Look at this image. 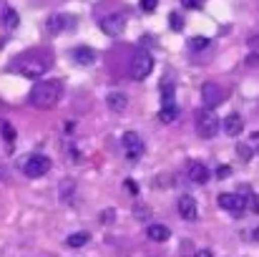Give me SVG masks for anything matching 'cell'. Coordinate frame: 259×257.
<instances>
[{
  "label": "cell",
  "mask_w": 259,
  "mask_h": 257,
  "mask_svg": "<svg viewBox=\"0 0 259 257\" xmlns=\"http://www.w3.org/2000/svg\"><path fill=\"white\" fill-rule=\"evenodd\" d=\"M61 93H63L61 81H56V79H46V81H38V84L30 88L28 101H30L35 108L48 111V108H53V106L61 101Z\"/></svg>",
  "instance_id": "cell-1"
},
{
  "label": "cell",
  "mask_w": 259,
  "mask_h": 257,
  "mask_svg": "<svg viewBox=\"0 0 259 257\" xmlns=\"http://www.w3.org/2000/svg\"><path fill=\"white\" fill-rule=\"evenodd\" d=\"M151 71H154V58H151V53L144 51V48L134 51V56H131V76H134L136 81H144V79H149Z\"/></svg>",
  "instance_id": "cell-2"
},
{
  "label": "cell",
  "mask_w": 259,
  "mask_h": 257,
  "mask_svg": "<svg viewBox=\"0 0 259 257\" xmlns=\"http://www.w3.org/2000/svg\"><path fill=\"white\" fill-rule=\"evenodd\" d=\"M196 131H199L201 139H214V134L219 131V119H217V114L209 111V108L199 111V116H196Z\"/></svg>",
  "instance_id": "cell-3"
},
{
  "label": "cell",
  "mask_w": 259,
  "mask_h": 257,
  "mask_svg": "<svg viewBox=\"0 0 259 257\" xmlns=\"http://www.w3.org/2000/svg\"><path fill=\"white\" fill-rule=\"evenodd\" d=\"M48 171H51V159H48V157H43V154L25 157V162H23V174H25V176L38 179V176H43V174H48Z\"/></svg>",
  "instance_id": "cell-4"
},
{
  "label": "cell",
  "mask_w": 259,
  "mask_h": 257,
  "mask_svg": "<svg viewBox=\"0 0 259 257\" xmlns=\"http://www.w3.org/2000/svg\"><path fill=\"white\" fill-rule=\"evenodd\" d=\"M18 74H23L25 79H40L48 71V61H38V58H20V63L15 66Z\"/></svg>",
  "instance_id": "cell-5"
},
{
  "label": "cell",
  "mask_w": 259,
  "mask_h": 257,
  "mask_svg": "<svg viewBox=\"0 0 259 257\" xmlns=\"http://www.w3.org/2000/svg\"><path fill=\"white\" fill-rule=\"evenodd\" d=\"M123 149H126V157L128 162H139L141 154H144V141L136 131H126L123 134Z\"/></svg>",
  "instance_id": "cell-6"
},
{
  "label": "cell",
  "mask_w": 259,
  "mask_h": 257,
  "mask_svg": "<svg viewBox=\"0 0 259 257\" xmlns=\"http://www.w3.org/2000/svg\"><path fill=\"white\" fill-rule=\"evenodd\" d=\"M123 28H126V18H123L121 13H113V15L101 18V30H103L106 35H121Z\"/></svg>",
  "instance_id": "cell-7"
},
{
  "label": "cell",
  "mask_w": 259,
  "mask_h": 257,
  "mask_svg": "<svg viewBox=\"0 0 259 257\" xmlns=\"http://www.w3.org/2000/svg\"><path fill=\"white\" fill-rule=\"evenodd\" d=\"M201 98H204V106H206L209 111H214V108L224 101V91H222V86H217V84H204Z\"/></svg>",
  "instance_id": "cell-8"
},
{
  "label": "cell",
  "mask_w": 259,
  "mask_h": 257,
  "mask_svg": "<svg viewBox=\"0 0 259 257\" xmlns=\"http://www.w3.org/2000/svg\"><path fill=\"white\" fill-rule=\"evenodd\" d=\"M219 204H222L229 214L239 217V214L244 212V207H247V199L239 197V194H222V197H219Z\"/></svg>",
  "instance_id": "cell-9"
},
{
  "label": "cell",
  "mask_w": 259,
  "mask_h": 257,
  "mask_svg": "<svg viewBox=\"0 0 259 257\" xmlns=\"http://www.w3.org/2000/svg\"><path fill=\"white\" fill-rule=\"evenodd\" d=\"M179 214H181V219H186V222H194L196 219V214H199V209H196V202L189 197V194H184V197H179Z\"/></svg>",
  "instance_id": "cell-10"
},
{
  "label": "cell",
  "mask_w": 259,
  "mask_h": 257,
  "mask_svg": "<svg viewBox=\"0 0 259 257\" xmlns=\"http://www.w3.org/2000/svg\"><path fill=\"white\" fill-rule=\"evenodd\" d=\"M106 103H108V108H111L113 114H123V111L128 108V98H126V93H121V91H113V93H108Z\"/></svg>",
  "instance_id": "cell-11"
},
{
  "label": "cell",
  "mask_w": 259,
  "mask_h": 257,
  "mask_svg": "<svg viewBox=\"0 0 259 257\" xmlns=\"http://www.w3.org/2000/svg\"><path fill=\"white\" fill-rule=\"evenodd\" d=\"M242 129H244V121H242V116H237V114H232V116H227L224 119V134L227 136H239L242 134Z\"/></svg>",
  "instance_id": "cell-12"
},
{
  "label": "cell",
  "mask_w": 259,
  "mask_h": 257,
  "mask_svg": "<svg viewBox=\"0 0 259 257\" xmlns=\"http://www.w3.org/2000/svg\"><path fill=\"white\" fill-rule=\"evenodd\" d=\"M189 179H191V181H196V184H206V181L211 179V171L206 169L204 164L194 162V164L189 167Z\"/></svg>",
  "instance_id": "cell-13"
},
{
  "label": "cell",
  "mask_w": 259,
  "mask_h": 257,
  "mask_svg": "<svg viewBox=\"0 0 259 257\" xmlns=\"http://www.w3.org/2000/svg\"><path fill=\"white\" fill-rule=\"evenodd\" d=\"M73 58H76V63H81V66H91V63L96 61V51L88 48V46H78V48L73 51Z\"/></svg>",
  "instance_id": "cell-14"
},
{
  "label": "cell",
  "mask_w": 259,
  "mask_h": 257,
  "mask_svg": "<svg viewBox=\"0 0 259 257\" xmlns=\"http://www.w3.org/2000/svg\"><path fill=\"white\" fill-rule=\"evenodd\" d=\"M71 25H76V20H71V15H56V18L48 20V30L51 33H61L63 28H71Z\"/></svg>",
  "instance_id": "cell-15"
},
{
  "label": "cell",
  "mask_w": 259,
  "mask_h": 257,
  "mask_svg": "<svg viewBox=\"0 0 259 257\" xmlns=\"http://www.w3.org/2000/svg\"><path fill=\"white\" fill-rule=\"evenodd\" d=\"M146 235H149V240H154V242H166V240L171 237L169 227H164V225H149Z\"/></svg>",
  "instance_id": "cell-16"
},
{
  "label": "cell",
  "mask_w": 259,
  "mask_h": 257,
  "mask_svg": "<svg viewBox=\"0 0 259 257\" xmlns=\"http://www.w3.org/2000/svg\"><path fill=\"white\" fill-rule=\"evenodd\" d=\"M161 98H164V106H174V84H171V79H164V81H161Z\"/></svg>",
  "instance_id": "cell-17"
},
{
  "label": "cell",
  "mask_w": 259,
  "mask_h": 257,
  "mask_svg": "<svg viewBox=\"0 0 259 257\" xmlns=\"http://www.w3.org/2000/svg\"><path fill=\"white\" fill-rule=\"evenodd\" d=\"M88 240H91V235L88 232H73V235H68V247H83Z\"/></svg>",
  "instance_id": "cell-18"
},
{
  "label": "cell",
  "mask_w": 259,
  "mask_h": 257,
  "mask_svg": "<svg viewBox=\"0 0 259 257\" xmlns=\"http://www.w3.org/2000/svg\"><path fill=\"white\" fill-rule=\"evenodd\" d=\"M0 134H3V139H5V144H8V146H10V144H15V136H18V134H15L13 124H8V121H5V124H0Z\"/></svg>",
  "instance_id": "cell-19"
},
{
  "label": "cell",
  "mask_w": 259,
  "mask_h": 257,
  "mask_svg": "<svg viewBox=\"0 0 259 257\" xmlns=\"http://www.w3.org/2000/svg\"><path fill=\"white\" fill-rule=\"evenodd\" d=\"M176 116H179V108H176V106H164V108L159 111V119H161L164 124H171Z\"/></svg>",
  "instance_id": "cell-20"
},
{
  "label": "cell",
  "mask_w": 259,
  "mask_h": 257,
  "mask_svg": "<svg viewBox=\"0 0 259 257\" xmlns=\"http://www.w3.org/2000/svg\"><path fill=\"white\" fill-rule=\"evenodd\" d=\"M71 192H76V184L71 179H63L61 181V197H63V202H71Z\"/></svg>",
  "instance_id": "cell-21"
},
{
  "label": "cell",
  "mask_w": 259,
  "mask_h": 257,
  "mask_svg": "<svg viewBox=\"0 0 259 257\" xmlns=\"http://www.w3.org/2000/svg\"><path fill=\"white\" fill-rule=\"evenodd\" d=\"M189 46H191V51H204V48L209 46V38L196 35V38H191V41H189Z\"/></svg>",
  "instance_id": "cell-22"
},
{
  "label": "cell",
  "mask_w": 259,
  "mask_h": 257,
  "mask_svg": "<svg viewBox=\"0 0 259 257\" xmlns=\"http://www.w3.org/2000/svg\"><path fill=\"white\" fill-rule=\"evenodd\" d=\"M18 23H20L18 20V13L15 10H5V25L8 28H18Z\"/></svg>",
  "instance_id": "cell-23"
},
{
  "label": "cell",
  "mask_w": 259,
  "mask_h": 257,
  "mask_svg": "<svg viewBox=\"0 0 259 257\" xmlns=\"http://www.w3.org/2000/svg\"><path fill=\"white\" fill-rule=\"evenodd\" d=\"M169 25H171L174 30H181V28H184V18H181L179 13H171V15H169Z\"/></svg>",
  "instance_id": "cell-24"
},
{
  "label": "cell",
  "mask_w": 259,
  "mask_h": 257,
  "mask_svg": "<svg viewBox=\"0 0 259 257\" xmlns=\"http://www.w3.org/2000/svg\"><path fill=\"white\" fill-rule=\"evenodd\" d=\"M237 152H239V157H242L244 162H249V159L254 157V152H252V149H249L247 144H239V146H237Z\"/></svg>",
  "instance_id": "cell-25"
},
{
  "label": "cell",
  "mask_w": 259,
  "mask_h": 257,
  "mask_svg": "<svg viewBox=\"0 0 259 257\" xmlns=\"http://www.w3.org/2000/svg\"><path fill=\"white\" fill-rule=\"evenodd\" d=\"M113 219H116V209H103V212H101V222H103V225H111Z\"/></svg>",
  "instance_id": "cell-26"
},
{
  "label": "cell",
  "mask_w": 259,
  "mask_h": 257,
  "mask_svg": "<svg viewBox=\"0 0 259 257\" xmlns=\"http://www.w3.org/2000/svg\"><path fill=\"white\" fill-rule=\"evenodd\" d=\"M156 5H159V0H141V10H146V13H154Z\"/></svg>",
  "instance_id": "cell-27"
},
{
  "label": "cell",
  "mask_w": 259,
  "mask_h": 257,
  "mask_svg": "<svg viewBox=\"0 0 259 257\" xmlns=\"http://www.w3.org/2000/svg\"><path fill=\"white\" fill-rule=\"evenodd\" d=\"M247 204H249V209H252V212H254V214H259V194H252V197H249V202H247Z\"/></svg>",
  "instance_id": "cell-28"
},
{
  "label": "cell",
  "mask_w": 259,
  "mask_h": 257,
  "mask_svg": "<svg viewBox=\"0 0 259 257\" xmlns=\"http://www.w3.org/2000/svg\"><path fill=\"white\" fill-rule=\"evenodd\" d=\"M247 66L249 68H259V53H249L247 56Z\"/></svg>",
  "instance_id": "cell-29"
},
{
  "label": "cell",
  "mask_w": 259,
  "mask_h": 257,
  "mask_svg": "<svg viewBox=\"0 0 259 257\" xmlns=\"http://www.w3.org/2000/svg\"><path fill=\"white\" fill-rule=\"evenodd\" d=\"M217 176H219V179H227V176H232V169H229V167H219V169H217Z\"/></svg>",
  "instance_id": "cell-30"
},
{
  "label": "cell",
  "mask_w": 259,
  "mask_h": 257,
  "mask_svg": "<svg viewBox=\"0 0 259 257\" xmlns=\"http://www.w3.org/2000/svg\"><path fill=\"white\" fill-rule=\"evenodd\" d=\"M194 257H214L211 250H199V252H194Z\"/></svg>",
  "instance_id": "cell-31"
},
{
  "label": "cell",
  "mask_w": 259,
  "mask_h": 257,
  "mask_svg": "<svg viewBox=\"0 0 259 257\" xmlns=\"http://www.w3.org/2000/svg\"><path fill=\"white\" fill-rule=\"evenodd\" d=\"M126 189L136 194V192H139V184H136V181H126Z\"/></svg>",
  "instance_id": "cell-32"
},
{
  "label": "cell",
  "mask_w": 259,
  "mask_h": 257,
  "mask_svg": "<svg viewBox=\"0 0 259 257\" xmlns=\"http://www.w3.org/2000/svg\"><path fill=\"white\" fill-rule=\"evenodd\" d=\"M181 5H184V8H199L196 0H181Z\"/></svg>",
  "instance_id": "cell-33"
},
{
  "label": "cell",
  "mask_w": 259,
  "mask_h": 257,
  "mask_svg": "<svg viewBox=\"0 0 259 257\" xmlns=\"http://www.w3.org/2000/svg\"><path fill=\"white\" fill-rule=\"evenodd\" d=\"M252 240H254V242H259V227L254 230V232H252Z\"/></svg>",
  "instance_id": "cell-34"
},
{
  "label": "cell",
  "mask_w": 259,
  "mask_h": 257,
  "mask_svg": "<svg viewBox=\"0 0 259 257\" xmlns=\"http://www.w3.org/2000/svg\"><path fill=\"white\" fill-rule=\"evenodd\" d=\"M3 179H5V169L0 167V181H3Z\"/></svg>",
  "instance_id": "cell-35"
}]
</instances>
